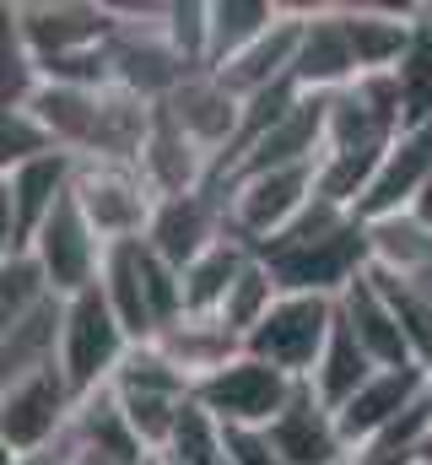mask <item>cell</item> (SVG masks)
I'll list each match as a JSON object with an SVG mask.
<instances>
[{
  "label": "cell",
  "instance_id": "cell-18",
  "mask_svg": "<svg viewBox=\"0 0 432 465\" xmlns=\"http://www.w3.org/2000/svg\"><path fill=\"white\" fill-rule=\"evenodd\" d=\"M135 168H141V179L152 184L157 201H168V195H195V190H211L216 184V157L206 146H195L162 109H157V124H152V135H146Z\"/></svg>",
  "mask_w": 432,
  "mask_h": 465
},
{
  "label": "cell",
  "instance_id": "cell-11",
  "mask_svg": "<svg viewBox=\"0 0 432 465\" xmlns=\"http://www.w3.org/2000/svg\"><path fill=\"white\" fill-rule=\"evenodd\" d=\"M221 238H227V201H221V190L211 184V190H195V195L157 201L152 228H146V249L162 254L173 271H190Z\"/></svg>",
  "mask_w": 432,
  "mask_h": 465
},
{
  "label": "cell",
  "instance_id": "cell-7",
  "mask_svg": "<svg viewBox=\"0 0 432 465\" xmlns=\"http://www.w3.org/2000/svg\"><path fill=\"white\" fill-rule=\"evenodd\" d=\"M292 395H298V379L281 373V368H270V362H260V357H249V351L232 357L221 373H211V379L195 384V401L211 411L227 433H232V428L265 433V428L292 406Z\"/></svg>",
  "mask_w": 432,
  "mask_h": 465
},
{
  "label": "cell",
  "instance_id": "cell-28",
  "mask_svg": "<svg viewBox=\"0 0 432 465\" xmlns=\"http://www.w3.org/2000/svg\"><path fill=\"white\" fill-rule=\"evenodd\" d=\"M368 282L378 287V298H384L389 314L400 320V331H406V341H411V351H417V362L432 368V287L417 282V276L378 271V265H368Z\"/></svg>",
  "mask_w": 432,
  "mask_h": 465
},
{
  "label": "cell",
  "instance_id": "cell-13",
  "mask_svg": "<svg viewBox=\"0 0 432 465\" xmlns=\"http://www.w3.org/2000/svg\"><path fill=\"white\" fill-rule=\"evenodd\" d=\"M427 184H432V124L400 130V135L389 141V152H384V163H378V173H373L362 206H357V217H362V223H378V217L411 212V206L427 195Z\"/></svg>",
  "mask_w": 432,
  "mask_h": 465
},
{
  "label": "cell",
  "instance_id": "cell-35",
  "mask_svg": "<svg viewBox=\"0 0 432 465\" xmlns=\"http://www.w3.org/2000/svg\"><path fill=\"white\" fill-rule=\"evenodd\" d=\"M54 135L49 124L33 114V109H5L0 119V173L5 168H22V163H38V157H54Z\"/></svg>",
  "mask_w": 432,
  "mask_h": 465
},
{
  "label": "cell",
  "instance_id": "cell-32",
  "mask_svg": "<svg viewBox=\"0 0 432 465\" xmlns=\"http://www.w3.org/2000/svg\"><path fill=\"white\" fill-rule=\"evenodd\" d=\"M49 298H60V292H54V282H49V271L38 265L33 249H22V254H0V325L27 320V314L44 309Z\"/></svg>",
  "mask_w": 432,
  "mask_h": 465
},
{
  "label": "cell",
  "instance_id": "cell-39",
  "mask_svg": "<svg viewBox=\"0 0 432 465\" xmlns=\"http://www.w3.org/2000/svg\"><path fill=\"white\" fill-rule=\"evenodd\" d=\"M427 379H432V368H427Z\"/></svg>",
  "mask_w": 432,
  "mask_h": 465
},
{
  "label": "cell",
  "instance_id": "cell-27",
  "mask_svg": "<svg viewBox=\"0 0 432 465\" xmlns=\"http://www.w3.org/2000/svg\"><path fill=\"white\" fill-rule=\"evenodd\" d=\"M249 243L243 238H221L216 249H206L190 271H184V314H221V303H227V292H232V282H238V271L249 265Z\"/></svg>",
  "mask_w": 432,
  "mask_h": 465
},
{
  "label": "cell",
  "instance_id": "cell-15",
  "mask_svg": "<svg viewBox=\"0 0 432 465\" xmlns=\"http://www.w3.org/2000/svg\"><path fill=\"white\" fill-rule=\"evenodd\" d=\"M157 109L173 119L195 146H206L216 163L232 152L238 124H243V98H238V93H227L216 71H195V76H190L168 104H157Z\"/></svg>",
  "mask_w": 432,
  "mask_h": 465
},
{
  "label": "cell",
  "instance_id": "cell-19",
  "mask_svg": "<svg viewBox=\"0 0 432 465\" xmlns=\"http://www.w3.org/2000/svg\"><path fill=\"white\" fill-rule=\"evenodd\" d=\"M340 22H346V38H351L362 76L395 71L417 38V5H368L362 0V5H340Z\"/></svg>",
  "mask_w": 432,
  "mask_h": 465
},
{
  "label": "cell",
  "instance_id": "cell-5",
  "mask_svg": "<svg viewBox=\"0 0 432 465\" xmlns=\"http://www.w3.org/2000/svg\"><path fill=\"white\" fill-rule=\"evenodd\" d=\"M76 390L65 379V368H44L33 379H16V384H0V444L5 455H38V450H54L71 422H76Z\"/></svg>",
  "mask_w": 432,
  "mask_h": 465
},
{
  "label": "cell",
  "instance_id": "cell-4",
  "mask_svg": "<svg viewBox=\"0 0 432 465\" xmlns=\"http://www.w3.org/2000/svg\"><path fill=\"white\" fill-rule=\"evenodd\" d=\"M5 27L27 44V54L38 65H49V60L113 44L119 5H98V0H16V5H5Z\"/></svg>",
  "mask_w": 432,
  "mask_h": 465
},
{
  "label": "cell",
  "instance_id": "cell-3",
  "mask_svg": "<svg viewBox=\"0 0 432 465\" xmlns=\"http://www.w3.org/2000/svg\"><path fill=\"white\" fill-rule=\"evenodd\" d=\"M335 320H340V298H314V292H281L276 309L260 320V331L243 341L249 357L292 373L298 384L314 379L324 347L335 336Z\"/></svg>",
  "mask_w": 432,
  "mask_h": 465
},
{
  "label": "cell",
  "instance_id": "cell-9",
  "mask_svg": "<svg viewBox=\"0 0 432 465\" xmlns=\"http://www.w3.org/2000/svg\"><path fill=\"white\" fill-rule=\"evenodd\" d=\"M71 179H76V157H65V152L0 173V254L33 249L38 228H44V223L60 212V201L71 195Z\"/></svg>",
  "mask_w": 432,
  "mask_h": 465
},
{
  "label": "cell",
  "instance_id": "cell-38",
  "mask_svg": "<svg viewBox=\"0 0 432 465\" xmlns=\"http://www.w3.org/2000/svg\"><path fill=\"white\" fill-rule=\"evenodd\" d=\"M146 465H168V460H162V455H152V460H146Z\"/></svg>",
  "mask_w": 432,
  "mask_h": 465
},
{
  "label": "cell",
  "instance_id": "cell-14",
  "mask_svg": "<svg viewBox=\"0 0 432 465\" xmlns=\"http://www.w3.org/2000/svg\"><path fill=\"white\" fill-rule=\"evenodd\" d=\"M303 16H309V5H281V16H276V27L265 38H254L227 65H216L221 87L238 93L243 104L260 98V93H270V87H287L292 65H298V44H303Z\"/></svg>",
  "mask_w": 432,
  "mask_h": 465
},
{
  "label": "cell",
  "instance_id": "cell-24",
  "mask_svg": "<svg viewBox=\"0 0 432 465\" xmlns=\"http://www.w3.org/2000/svg\"><path fill=\"white\" fill-rule=\"evenodd\" d=\"M71 444L87 450V455H103L113 465H146L152 460V450L135 439V428H130V417H124V406H119L113 390L82 395L76 422H71Z\"/></svg>",
  "mask_w": 432,
  "mask_h": 465
},
{
  "label": "cell",
  "instance_id": "cell-16",
  "mask_svg": "<svg viewBox=\"0 0 432 465\" xmlns=\"http://www.w3.org/2000/svg\"><path fill=\"white\" fill-rule=\"evenodd\" d=\"M357 76H362V71H357L351 38H346L340 5H309V16H303V44H298V65H292V82H298L309 98H329V93H346Z\"/></svg>",
  "mask_w": 432,
  "mask_h": 465
},
{
  "label": "cell",
  "instance_id": "cell-20",
  "mask_svg": "<svg viewBox=\"0 0 432 465\" xmlns=\"http://www.w3.org/2000/svg\"><path fill=\"white\" fill-rule=\"evenodd\" d=\"M103 298L113 309V320L124 325V336L135 347L157 341V314H152V298H146V243L141 238H124V243H108L103 260Z\"/></svg>",
  "mask_w": 432,
  "mask_h": 465
},
{
  "label": "cell",
  "instance_id": "cell-30",
  "mask_svg": "<svg viewBox=\"0 0 432 465\" xmlns=\"http://www.w3.org/2000/svg\"><path fill=\"white\" fill-rule=\"evenodd\" d=\"M395 87H400L406 130L432 124V5H417V38H411L406 60L395 65Z\"/></svg>",
  "mask_w": 432,
  "mask_h": 465
},
{
  "label": "cell",
  "instance_id": "cell-31",
  "mask_svg": "<svg viewBox=\"0 0 432 465\" xmlns=\"http://www.w3.org/2000/svg\"><path fill=\"white\" fill-rule=\"evenodd\" d=\"M276 298H281V282H276V271L260 260V254H249V265L238 271V282H232V292H227V303H221V325L238 336V341H249L254 331H260V320L276 309Z\"/></svg>",
  "mask_w": 432,
  "mask_h": 465
},
{
  "label": "cell",
  "instance_id": "cell-29",
  "mask_svg": "<svg viewBox=\"0 0 432 465\" xmlns=\"http://www.w3.org/2000/svg\"><path fill=\"white\" fill-rule=\"evenodd\" d=\"M276 16H281L276 0H211V71L243 54L254 38H265Z\"/></svg>",
  "mask_w": 432,
  "mask_h": 465
},
{
  "label": "cell",
  "instance_id": "cell-21",
  "mask_svg": "<svg viewBox=\"0 0 432 465\" xmlns=\"http://www.w3.org/2000/svg\"><path fill=\"white\" fill-rule=\"evenodd\" d=\"M152 347L162 351L190 384H201V379H211L221 373L232 357H243V341L216 320V314H184V320H173L168 331H157V341Z\"/></svg>",
  "mask_w": 432,
  "mask_h": 465
},
{
  "label": "cell",
  "instance_id": "cell-33",
  "mask_svg": "<svg viewBox=\"0 0 432 465\" xmlns=\"http://www.w3.org/2000/svg\"><path fill=\"white\" fill-rule=\"evenodd\" d=\"M162 460L168 465H227V428L216 422L195 395H190V406L179 411V428H173Z\"/></svg>",
  "mask_w": 432,
  "mask_h": 465
},
{
  "label": "cell",
  "instance_id": "cell-34",
  "mask_svg": "<svg viewBox=\"0 0 432 465\" xmlns=\"http://www.w3.org/2000/svg\"><path fill=\"white\" fill-rule=\"evenodd\" d=\"M162 33L190 71H211V0H168Z\"/></svg>",
  "mask_w": 432,
  "mask_h": 465
},
{
  "label": "cell",
  "instance_id": "cell-37",
  "mask_svg": "<svg viewBox=\"0 0 432 465\" xmlns=\"http://www.w3.org/2000/svg\"><path fill=\"white\" fill-rule=\"evenodd\" d=\"M417 465H432V428H427V439H422V455H417Z\"/></svg>",
  "mask_w": 432,
  "mask_h": 465
},
{
  "label": "cell",
  "instance_id": "cell-12",
  "mask_svg": "<svg viewBox=\"0 0 432 465\" xmlns=\"http://www.w3.org/2000/svg\"><path fill=\"white\" fill-rule=\"evenodd\" d=\"M432 395V379L422 362H411V368H378L335 417H340V433H346V444L351 450H362L368 439H378L389 422H400L411 406H422Z\"/></svg>",
  "mask_w": 432,
  "mask_h": 465
},
{
  "label": "cell",
  "instance_id": "cell-10",
  "mask_svg": "<svg viewBox=\"0 0 432 465\" xmlns=\"http://www.w3.org/2000/svg\"><path fill=\"white\" fill-rule=\"evenodd\" d=\"M33 254H38V265L49 271V282H54L60 298H82V292H93V287L103 282L108 243H103V232L87 223V212L76 206V195H65L60 212L38 228Z\"/></svg>",
  "mask_w": 432,
  "mask_h": 465
},
{
  "label": "cell",
  "instance_id": "cell-6",
  "mask_svg": "<svg viewBox=\"0 0 432 465\" xmlns=\"http://www.w3.org/2000/svg\"><path fill=\"white\" fill-rule=\"evenodd\" d=\"M130 347H135V341H130V336H124V325L113 320L103 287H93V292H82V298H65L60 368H65V379H71L76 401L108 390V384H113V373H119V362L130 357Z\"/></svg>",
  "mask_w": 432,
  "mask_h": 465
},
{
  "label": "cell",
  "instance_id": "cell-36",
  "mask_svg": "<svg viewBox=\"0 0 432 465\" xmlns=\"http://www.w3.org/2000/svg\"><path fill=\"white\" fill-rule=\"evenodd\" d=\"M227 465H287L276 455L270 433H254V428H232L227 433Z\"/></svg>",
  "mask_w": 432,
  "mask_h": 465
},
{
  "label": "cell",
  "instance_id": "cell-1",
  "mask_svg": "<svg viewBox=\"0 0 432 465\" xmlns=\"http://www.w3.org/2000/svg\"><path fill=\"white\" fill-rule=\"evenodd\" d=\"M254 254L276 271L281 292H314V298H346V287L362 282V271L373 265L362 217L329 206L319 195L281 238H270Z\"/></svg>",
  "mask_w": 432,
  "mask_h": 465
},
{
  "label": "cell",
  "instance_id": "cell-8",
  "mask_svg": "<svg viewBox=\"0 0 432 465\" xmlns=\"http://www.w3.org/2000/svg\"><path fill=\"white\" fill-rule=\"evenodd\" d=\"M76 206L87 212V223L103 232V243H124V238H146L157 195L141 179L135 163H76L71 179Z\"/></svg>",
  "mask_w": 432,
  "mask_h": 465
},
{
  "label": "cell",
  "instance_id": "cell-2",
  "mask_svg": "<svg viewBox=\"0 0 432 465\" xmlns=\"http://www.w3.org/2000/svg\"><path fill=\"white\" fill-rule=\"evenodd\" d=\"M314 168H319V163H303V168H270V173H249V179L216 184L221 201H227V232L243 238L249 249H265L270 238H281V232L314 206V195H319Z\"/></svg>",
  "mask_w": 432,
  "mask_h": 465
},
{
  "label": "cell",
  "instance_id": "cell-22",
  "mask_svg": "<svg viewBox=\"0 0 432 465\" xmlns=\"http://www.w3.org/2000/svg\"><path fill=\"white\" fill-rule=\"evenodd\" d=\"M60 341H65V298H49L27 320L0 325V384L60 368Z\"/></svg>",
  "mask_w": 432,
  "mask_h": 465
},
{
  "label": "cell",
  "instance_id": "cell-26",
  "mask_svg": "<svg viewBox=\"0 0 432 465\" xmlns=\"http://www.w3.org/2000/svg\"><path fill=\"white\" fill-rule=\"evenodd\" d=\"M378 373V362L362 351V341L351 336V325L346 320H335V336H329V347H324V357H319V368H314V379H309V390L319 395L329 411H340L368 379Z\"/></svg>",
  "mask_w": 432,
  "mask_h": 465
},
{
  "label": "cell",
  "instance_id": "cell-17",
  "mask_svg": "<svg viewBox=\"0 0 432 465\" xmlns=\"http://www.w3.org/2000/svg\"><path fill=\"white\" fill-rule=\"evenodd\" d=\"M265 433H270L276 455L287 465H346L351 460V444H346V433H340V417L324 406L309 384H298L292 406H287Z\"/></svg>",
  "mask_w": 432,
  "mask_h": 465
},
{
  "label": "cell",
  "instance_id": "cell-23",
  "mask_svg": "<svg viewBox=\"0 0 432 465\" xmlns=\"http://www.w3.org/2000/svg\"><path fill=\"white\" fill-rule=\"evenodd\" d=\"M340 320L351 325V336L362 341V351H368L378 368H411V362H417V351H411V341H406L400 320L389 314V303L378 298V287L368 282V271H362V282L346 287V298H340Z\"/></svg>",
  "mask_w": 432,
  "mask_h": 465
},
{
  "label": "cell",
  "instance_id": "cell-25",
  "mask_svg": "<svg viewBox=\"0 0 432 465\" xmlns=\"http://www.w3.org/2000/svg\"><path fill=\"white\" fill-rule=\"evenodd\" d=\"M368 228V254L378 271H395V276H432V228L417 212H395V217H378V223H362Z\"/></svg>",
  "mask_w": 432,
  "mask_h": 465
}]
</instances>
